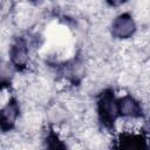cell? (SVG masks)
<instances>
[{"mask_svg":"<svg viewBox=\"0 0 150 150\" xmlns=\"http://www.w3.org/2000/svg\"><path fill=\"white\" fill-rule=\"evenodd\" d=\"M116 97L115 91L110 88L103 89L96 97L95 111L97 120L105 129H114L118 122Z\"/></svg>","mask_w":150,"mask_h":150,"instance_id":"1","label":"cell"},{"mask_svg":"<svg viewBox=\"0 0 150 150\" xmlns=\"http://www.w3.org/2000/svg\"><path fill=\"white\" fill-rule=\"evenodd\" d=\"M137 33V21L131 12H122L112 18L109 25V34L114 40L128 41Z\"/></svg>","mask_w":150,"mask_h":150,"instance_id":"2","label":"cell"},{"mask_svg":"<svg viewBox=\"0 0 150 150\" xmlns=\"http://www.w3.org/2000/svg\"><path fill=\"white\" fill-rule=\"evenodd\" d=\"M59 74L68 84L80 86L88 74V66L84 57L76 55L69 60H66L59 66Z\"/></svg>","mask_w":150,"mask_h":150,"instance_id":"3","label":"cell"},{"mask_svg":"<svg viewBox=\"0 0 150 150\" xmlns=\"http://www.w3.org/2000/svg\"><path fill=\"white\" fill-rule=\"evenodd\" d=\"M21 104L16 96L11 95L0 105V132L9 134L16 129L21 118Z\"/></svg>","mask_w":150,"mask_h":150,"instance_id":"4","label":"cell"},{"mask_svg":"<svg viewBox=\"0 0 150 150\" xmlns=\"http://www.w3.org/2000/svg\"><path fill=\"white\" fill-rule=\"evenodd\" d=\"M8 60L19 73H22L28 69L32 62L30 57V47L26 38L18 36L8 47Z\"/></svg>","mask_w":150,"mask_h":150,"instance_id":"5","label":"cell"},{"mask_svg":"<svg viewBox=\"0 0 150 150\" xmlns=\"http://www.w3.org/2000/svg\"><path fill=\"white\" fill-rule=\"evenodd\" d=\"M118 120H143L144 107L142 101L134 94L127 93L116 97Z\"/></svg>","mask_w":150,"mask_h":150,"instance_id":"6","label":"cell"},{"mask_svg":"<svg viewBox=\"0 0 150 150\" xmlns=\"http://www.w3.org/2000/svg\"><path fill=\"white\" fill-rule=\"evenodd\" d=\"M43 117L49 127L54 129L62 128L69 122L71 110L66 101H49L46 104Z\"/></svg>","mask_w":150,"mask_h":150,"instance_id":"7","label":"cell"},{"mask_svg":"<svg viewBox=\"0 0 150 150\" xmlns=\"http://www.w3.org/2000/svg\"><path fill=\"white\" fill-rule=\"evenodd\" d=\"M16 73L8 59L0 57V90L9 89L13 86Z\"/></svg>","mask_w":150,"mask_h":150,"instance_id":"8","label":"cell"},{"mask_svg":"<svg viewBox=\"0 0 150 150\" xmlns=\"http://www.w3.org/2000/svg\"><path fill=\"white\" fill-rule=\"evenodd\" d=\"M14 0H0V19H6L12 13H14Z\"/></svg>","mask_w":150,"mask_h":150,"instance_id":"9","label":"cell"},{"mask_svg":"<svg viewBox=\"0 0 150 150\" xmlns=\"http://www.w3.org/2000/svg\"><path fill=\"white\" fill-rule=\"evenodd\" d=\"M128 1L129 0H104L105 5L108 7H110V8H114V9L123 7L125 4H128Z\"/></svg>","mask_w":150,"mask_h":150,"instance_id":"10","label":"cell"},{"mask_svg":"<svg viewBox=\"0 0 150 150\" xmlns=\"http://www.w3.org/2000/svg\"><path fill=\"white\" fill-rule=\"evenodd\" d=\"M26 2H28L29 5H36V4H39L41 0H25Z\"/></svg>","mask_w":150,"mask_h":150,"instance_id":"11","label":"cell"}]
</instances>
